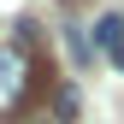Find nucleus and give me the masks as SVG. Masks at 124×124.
<instances>
[{
    "instance_id": "f257e3e1",
    "label": "nucleus",
    "mask_w": 124,
    "mask_h": 124,
    "mask_svg": "<svg viewBox=\"0 0 124 124\" xmlns=\"http://www.w3.org/2000/svg\"><path fill=\"white\" fill-rule=\"evenodd\" d=\"M36 89V59L30 47H0V118H12Z\"/></svg>"
},
{
    "instance_id": "f03ea898",
    "label": "nucleus",
    "mask_w": 124,
    "mask_h": 124,
    "mask_svg": "<svg viewBox=\"0 0 124 124\" xmlns=\"http://www.w3.org/2000/svg\"><path fill=\"white\" fill-rule=\"evenodd\" d=\"M95 47H106V53L124 47V18H118V12H106V18L95 24Z\"/></svg>"
},
{
    "instance_id": "7ed1b4c3",
    "label": "nucleus",
    "mask_w": 124,
    "mask_h": 124,
    "mask_svg": "<svg viewBox=\"0 0 124 124\" xmlns=\"http://www.w3.org/2000/svg\"><path fill=\"white\" fill-rule=\"evenodd\" d=\"M77 118V89H59L53 95V124H71Z\"/></svg>"
},
{
    "instance_id": "20e7f679",
    "label": "nucleus",
    "mask_w": 124,
    "mask_h": 124,
    "mask_svg": "<svg viewBox=\"0 0 124 124\" xmlns=\"http://www.w3.org/2000/svg\"><path fill=\"white\" fill-rule=\"evenodd\" d=\"M65 47H71V59H89V53H95V36H83V30H65Z\"/></svg>"
},
{
    "instance_id": "39448f33",
    "label": "nucleus",
    "mask_w": 124,
    "mask_h": 124,
    "mask_svg": "<svg viewBox=\"0 0 124 124\" xmlns=\"http://www.w3.org/2000/svg\"><path fill=\"white\" fill-rule=\"evenodd\" d=\"M112 59H118V71H124V47H118V53H112Z\"/></svg>"
},
{
    "instance_id": "423d86ee",
    "label": "nucleus",
    "mask_w": 124,
    "mask_h": 124,
    "mask_svg": "<svg viewBox=\"0 0 124 124\" xmlns=\"http://www.w3.org/2000/svg\"><path fill=\"white\" fill-rule=\"evenodd\" d=\"M36 124H53V118H36Z\"/></svg>"
}]
</instances>
